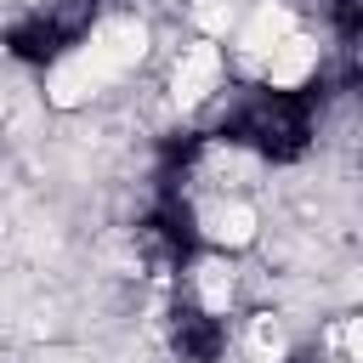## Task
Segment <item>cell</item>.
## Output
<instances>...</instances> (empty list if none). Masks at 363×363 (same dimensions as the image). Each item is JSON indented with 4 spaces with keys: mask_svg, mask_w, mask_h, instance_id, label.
<instances>
[{
    "mask_svg": "<svg viewBox=\"0 0 363 363\" xmlns=\"http://www.w3.org/2000/svg\"><path fill=\"white\" fill-rule=\"evenodd\" d=\"M199 233H204L210 250L244 255V250L261 244V210H255L250 193H210V199L199 204Z\"/></svg>",
    "mask_w": 363,
    "mask_h": 363,
    "instance_id": "3957f363",
    "label": "cell"
},
{
    "mask_svg": "<svg viewBox=\"0 0 363 363\" xmlns=\"http://www.w3.org/2000/svg\"><path fill=\"white\" fill-rule=\"evenodd\" d=\"M318 68H323V40H318L312 28H289V34L255 62V79H261L272 96H301V91H312Z\"/></svg>",
    "mask_w": 363,
    "mask_h": 363,
    "instance_id": "7a4b0ae2",
    "label": "cell"
},
{
    "mask_svg": "<svg viewBox=\"0 0 363 363\" xmlns=\"http://www.w3.org/2000/svg\"><path fill=\"white\" fill-rule=\"evenodd\" d=\"M233 91V74H227V45L221 40H187L176 45L170 57V74H164V96L176 113H199V108H216L221 96Z\"/></svg>",
    "mask_w": 363,
    "mask_h": 363,
    "instance_id": "6da1fadb",
    "label": "cell"
}]
</instances>
